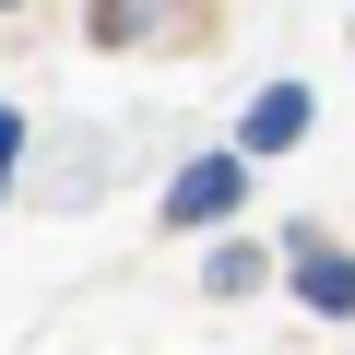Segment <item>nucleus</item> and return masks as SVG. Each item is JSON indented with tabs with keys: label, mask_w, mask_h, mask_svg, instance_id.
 Returning <instances> with one entry per match:
<instances>
[{
	"label": "nucleus",
	"mask_w": 355,
	"mask_h": 355,
	"mask_svg": "<svg viewBox=\"0 0 355 355\" xmlns=\"http://www.w3.org/2000/svg\"><path fill=\"white\" fill-rule=\"evenodd\" d=\"M261 284V249H214V296H249Z\"/></svg>",
	"instance_id": "20e7f679"
},
{
	"label": "nucleus",
	"mask_w": 355,
	"mask_h": 355,
	"mask_svg": "<svg viewBox=\"0 0 355 355\" xmlns=\"http://www.w3.org/2000/svg\"><path fill=\"white\" fill-rule=\"evenodd\" d=\"M296 296H308L320 320H355V261H343L331 237H296Z\"/></svg>",
	"instance_id": "f03ea898"
},
{
	"label": "nucleus",
	"mask_w": 355,
	"mask_h": 355,
	"mask_svg": "<svg viewBox=\"0 0 355 355\" xmlns=\"http://www.w3.org/2000/svg\"><path fill=\"white\" fill-rule=\"evenodd\" d=\"M308 130V83H272V95H249V119H237V154H284Z\"/></svg>",
	"instance_id": "7ed1b4c3"
},
{
	"label": "nucleus",
	"mask_w": 355,
	"mask_h": 355,
	"mask_svg": "<svg viewBox=\"0 0 355 355\" xmlns=\"http://www.w3.org/2000/svg\"><path fill=\"white\" fill-rule=\"evenodd\" d=\"M237 190H249V166H237V154H202V166H178V190H166V225H214V214H237Z\"/></svg>",
	"instance_id": "f257e3e1"
},
{
	"label": "nucleus",
	"mask_w": 355,
	"mask_h": 355,
	"mask_svg": "<svg viewBox=\"0 0 355 355\" xmlns=\"http://www.w3.org/2000/svg\"><path fill=\"white\" fill-rule=\"evenodd\" d=\"M12 142H24V119H12V107H0V178H12Z\"/></svg>",
	"instance_id": "39448f33"
}]
</instances>
